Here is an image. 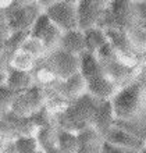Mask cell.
<instances>
[{
  "label": "cell",
  "mask_w": 146,
  "mask_h": 153,
  "mask_svg": "<svg viewBox=\"0 0 146 153\" xmlns=\"http://www.w3.org/2000/svg\"><path fill=\"white\" fill-rule=\"evenodd\" d=\"M4 85L10 88L11 91L17 93H21L31 88L33 85V79L31 73H24V71H18V70L10 68L8 67L6 71V82Z\"/></svg>",
  "instance_id": "9a60e30c"
},
{
  "label": "cell",
  "mask_w": 146,
  "mask_h": 153,
  "mask_svg": "<svg viewBox=\"0 0 146 153\" xmlns=\"http://www.w3.org/2000/svg\"><path fill=\"white\" fill-rule=\"evenodd\" d=\"M95 57H96L97 63L100 65L102 73L116 85L117 89H121L127 85L132 84L134 81H136L138 78H141L146 74L145 67L131 68V67H127L122 63H120L109 42L95 53Z\"/></svg>",
  "instance_id": "3957f363"
},
{
  "label": "cell",
  "mask_w": 146,
  "mask_h": 153,
  "mask_svg": "<svg viewBox=\"0 0 146 153\" xmlns=\"http://www.w3.org/2000/svg\"><path fill=\"white\" fill-rule=\"evenodd\" d=\"M113 127L138 139L146 141V120H114Z\"/></svg>",
  "instance_id": "2e32d148"
},
{
  "label": "cell",
  "mask_w": 146,
  "mask_h": 153,
  "mask_svg": "<svg viewBox=\"0 0 146 153\" xmlns=\"http://www.w3.org/2000/svg\"><path fill=\"white\" fill-rule=\"evenodd\" d=\"M127 36L130 39L132 48L139 53V54H145L146 53V27H135V28L127 31Z\"/></svg>",
  "instance_id": "7402d4cb"
},
{
  "label": "cell",
  "mask_w": 146,
  "mask_h": 153,
  "mask_svg": "<svg viewBox=\"0 0 146 153\" xmlns=\"http://www.w3.org/2000/svg\"><path fill=\"white\" fill-rule=\"evenodd\" d=\"M6 82V73H0V85H4Z\"/></svg>",
  "instance_id": "4316f807"
},
{
  "label": "cell",
  "mask_w": 146,
  "mask_h": 153,
  "mask_svg": "<svg viewBox=\"0 0 146 153\" xmlns=\"http://www.w3.org/2000/svg\"><path fill=\"white\" fill-rule=\"evenodd\" d=\"M114 124V114L111 109L110 100H100L96 106V110L90 121V128H93L100 137L104 138V135L113 128Z\"/></svg>",
  "instance_id": "8fae6325"
},
{
  "label": "cell",
  "mask_w": 146,
  "mask_h": 153,
  "mask_svg": "<svg viewBox=\"0 0 146 153\" xmlns=\"http://www.w3.org/2000/svg\"><path fill=\"white\" fill-rule=\"evenodd\" d=\"M107 1L104 0H78L77 1V20L78 29L86 31L95 28L99 22L102 13Z\"/></svg>",
  "instance_id": "9c48e42d"
},
{
  "label": "cell",
  "mask_w": 146,
  "mask_h": 153,
  "mask_svg": "<svg viewBox=\"0 0 146 153\" xmlns=\"http://www.w3.org/2000/svg\"><path fill=\"white\" fill-rule=\"evenodd\" d=\"M146 148L142 149L141 152H134V150H127V149H121V148H116V146L110 145L107 142H104L103 145V149H102V153H145Z\"/></svg>",
  "instance_id": "484cf974"
},
{
  "label": "cell",
  "mask_w": 146,
  "mask_h": 153,
  "mask_svg": "<svg viewBox=\"0 0 146 153\" xmlns=\"http://www.w3.org/2000/svg\"><path fill=\"white\" fill-rule=\"evenodd\" d=\"M18 93L7 88L6 85H0V107L4 110H8L14 99L17 97Z\"/></svg>",
  "instance_id": "cb8c5ba5"
},
{
  "label": "cell",
  "mask_w": 146,
  "mask_h": 153,
  "mask_svg": "<svg viewBox=\"0 0 146 153\" xmlns=\"http://www.w3.org/2000/svg\"><path fill=\"white\" fill-rule=\"evenodd\" d=\"M100 65L97 63L95 54L85 52L84 54L79 56V74L82 75L84 79H88L90 76H93L95 74L100 73Z\"/></svg>",
  "instance_id": "ffe728a7"
},
{
  "label": "cell",
  "mask_w": 146,
  "mask_h": 153,
  "mask_svg": "<svg viewBox=\"0 0 146 153\" xmlns=\"http://www.w3.org/2000/svg\"><path fill=\"white\" fill-rule=\"evenodd\" d=\"M18 50L27 53L29 56H32L33 59H36V60L38 59H42V57L46 54V49H45V46H43V43H42L39 39L32 38V36L25 38V39L22 40V43L20 45Z\"/></svg>",
  "instance_id": "44dd1931"
},
{
  "label": "cell",
  "mask_w": 146,
  "mask_h": 153,
  "mask_svg": "<svg viewBox=\"0 0 146 153\" xmlns=\"http://www.w3.org/2000/svg\"><path fill=\"white\" fill-rule=\"evenodd\" d=\"M99 102L100 100L95 99L88 93L78 97L77 100L70 102L60 113L54 116V123L57 128L73 134H78L89 128Z\"/></svg>",
  "instance_id": "7a4b0ae2"
},
{
  "label": "cell",
  "mask_w": 146,
  "mask_h": 153,
  "mask_svg": "<svg viewBox=\"0 0 146 153\" xmlns=\"http://www.w3.org/2000/svg\"><path fill=\"white\" fill-rule=\"evenodd\" d=\"M78 138L77 134L57 129V150L59 153H77Z\"/></svg>",
  "instance_id": "ac0fdd59"
},
{
  "label": "cell",
  "mask_w": 146,
  "mask_h": 153,
  "mask_svg": "<svg viewBox=\"0 0 146 153\" xmlns=\"http://www.w3.org/2000/svg\"><path fill=\"white\" fill-rule=\"evenodd\" d=\"M43 14L61 32L78 29L77 0H54Z\"/></svg>",
  "instance_id": "5b68a950"
},
{
  "label": "cell",
  "mask_w": 146,
  "mask_h": 153,
  "mask_svg": "<svg viewBox=\"0 0 146 153\" xmlns=\"http://www.w3.org/2000/svg\"><path fill=\"white\" fill-rule=\"evenodd\" d=\"M7 27L11 32L29 31L36 18L42 14L36 0H11V4L3 11Z\"/></svg>",
  "instance_id": "277c9868"
},
{
  "label": "cell",
  "mask_w": 146,
  "mask_h": 153,
  "mask_svg": "<svg viewBox=\"0 0 146 153\" xmlns=\"http://www.w3.org/2000/svg\"><path fill=\"white\" fill-rule=\"evenodd\" d=\"M43 105H45V89L38 85H32L27 91L17 95L8 110L16 116L31 117L39 109H42Z\"/></svg>",
  "instance_id": "52a82bcc"
},
{
  "label": "cell",
  "mask_w": 146,
  "mask_h": 153,
  "mask_svg": "<svg viewBox=\"0 0 146 153\" xmlns=\"http://www.w3.org/2000/svg\"><path fill=\"white\" fill-rule=\"evenodd\" d=\"M35 153H43V152H42V150L39 149V150H36V152H35Z\"/></svg>",
  "instance_id": "83f0119b"
},
{
  "label": "cell",
  "mask_w": 146,
  "mask_h": 153,
  "mask_svg": "<svg viewBox=\"0 0 146 153\" xmlns=\"http://www.w3.org/2000/svg\"><path fill=\"white\" fill-rule=\"evenodd\" d=\"M42 60L59 81L67 79L68 76L79 73V57L68 54L59 48L46 53Z\"/></svg>",
  "instance_id": "8992f818"
},
{
  "label": "cell",
  "mask_w": 146,
  "mask_h": 153,
  "mask_svg": "<svg viewBox=\"0 0 146 153\" xmlns=\"http://www.w3.org/2000/svg\"><path fill=\"white\" fill-rule=\"evenodd\" d=\"M35 63H36V59H33L32 56H29L21 50H17L13 53L8 67L18 70V71H24V73H31L35 67Z\"/></svg>",
  "instance_id": "d6986e66"
},
{
  "label": "cell",
  "mask_w": 146,
  "mask_h": 153,
  "mask_svg": "<svg viewBox=\"0 0 146 153\" xmlns=\"http://www.w3.org/2000/svg\"><path fill=\"white\" fill-rule=\"evenodd\" d=\"M86 84V93L93 96L97 100H110L114 96V93L118 89L116 88V85L102 73L95 74L93 76H90L88 79H85Z\"/></svg>",
  "instance_id": "30bf717a"
},
{
  "label": "cell",
  "mask_w": 146,
  "mask_h": 153,
  "mask_svg": "<svg viewBox=\"0 0 146 153\" xmlns=\"http://www.w3.org/2000/svg\"><path fill=\"white\" fill-rule=\"evenodd\" d=\"M78 149L77 153H102L104 139L93 128H86L77 134Z\"/></svg>",
  "instance_id": "5bb4252c"
},
{
  "label": "cell",
  "mask_w": 146,
  "mask_h": 153,
  "mask_svg": "<svg viewBox=\"0 0 146 153\" xmlns=\"http://www.w3.org/2000/svg\"><path fill=\"white\" fill-rule=\"evenodd\" d=\"M103 139H104V142L116 146V148L134 150V152H141L142 149L146 148V141L138 139V138L132 137V135L124 132V131L116 128V127L110 128V131L106 134Z\"/></svg>",
  "instance_id": "7c38bea8"
},
{
  "label": "cell",
  "mask_w": 146,
  "mask_h": 153,
  "mask_svg": "<svg viewBox=\"0 0 146 153\" xmlns=\"http://www.w3.org/2000/svg\"><path fill=\"white\" fill-rule=\"evenodd\" d=\"M110 103L114 120H146V76L118 89Z\"/></svg>",
  "instance_id": "6da1fadb"
},
{
  "label": "cell",
  "mask_w": 146,
  "mask_h": 153,
  "mask_svg": "<svg viewBox=\"0 0 146 153\" xmlns=\"http://www.w3.org/2000/svg\"><path fill=\"white\" fill-rule=\"evenodd\" d=\"M8 35H10V29L7 27V22H6L3 11L0 10V50L3 48V45L6 42V39L8 38Z\"/></svg>",
  "instance_id": "d4e9b609"
},
{
  "label": "cell",
  "mask_w": 146,
  "mask_h": 153,
  "mask_svg": "<svg viewBox=\"0 0 146 153\" xmlns=\"http://www.w3.org/2000/svg\"><path fill=\"white\" fill-rule=\"evenodd\" d=\"M82 33H84V40H85V49L90 54H95L102 46L107 43L104 31L100 28H96V27L89 28L86 31H82Z\"/></svg>",
  "instance_id": "e0dca14e"
},
{
  "label": "cell",
  "mask_w": 146,
  "mask_h": 153,
  "mask_svg": "<svg viewBox=\"0 0 146 153\" xmlns=\"http://www.w3.org/2000/svg\"><path fill=\"white\" fill-rule=\"evenodd\" d=\"M43 89H49L53 93H56L57 96L63 99L64 102L70 103V102L77 100L78 97H81L82 95L86 93V84L85 79L82 78V75L79 73L74 74V75L68 76L67 79L63 81H56L53 85H50L49 88H43Z\"/></svg>",
  "instance_id": "ba28073f"
},
{
  "label": "cell",
  "mask_w": 146,
  "mask_h": 153,
  "mask_svg": "<svg viewBox=\"0 0 146 153\" xmlns=\"http://www.w3.org/2000/svg\"><path fill=\"white\" fill-rule=\"evenodd\" d=\"M14 150L16 153H35L39 150L36 138L32 135H21L14 139Z\"/></svg>",
  "instance_id": "603a6c76"
},
{
  "label": "cell",
  "mask_w": 146,
  "mask_h": 153,
  "mask_svg": "<svg viewBox=\"0 0 146 153\" xmlns=\"http://www.w3.org/2000/svg\"><path fill=\"white\" fill-rule=\"evenodd\" d=\"M59 49L63 52L73 54V56H81L86 52L85 40H84V33L79 29H74L68 32H63L59 42Z\"/></svg>",
  "instance_id": "4fadbf2b"
}]
</instances>
